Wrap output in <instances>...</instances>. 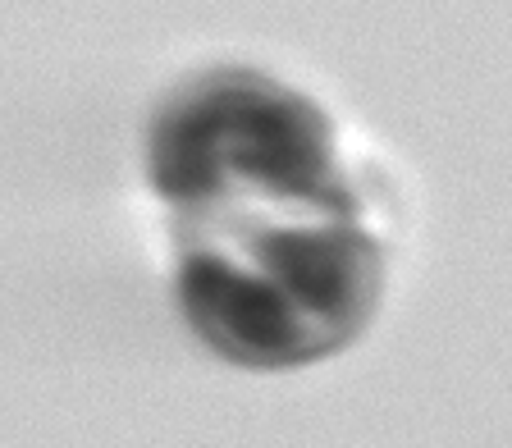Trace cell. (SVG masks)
Wrapping results in <instances>:
<instances>
[{"label": "cell", "mask_w": 512, "mask_h": 448, "mask_svg": "<svg viewBox=\"0 0 512 448\" xmlns=\"http://www.w3.org/2000/svg\"><path fill=\"white\" fill-rule=\"evenodd\" d=\"M192 325L238 362H298L325 348V334L275 284L234 270L224 256H188L179 275Z\"/></svg>", "instance_id": "cell-2"}, {"label": "cell", "mask_w": 512, "mask_h": 448, "mask_svg": "<svg viewBox=\"0 0 512 448\" xmlns=\"http://www.w3.org/2000/svg\"><path fill=\"white\" fill-rule=\"evenodd\" d=\"M224 170L266 183L270 192L311 206L348 211V197L330 179V133L298 96L266 83H215L183 96L151 138L156 188L174 202H192L220 183Z\"/></svg>", "instance_id": "cell-1"}]
</instances>
